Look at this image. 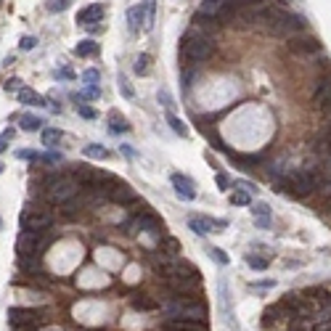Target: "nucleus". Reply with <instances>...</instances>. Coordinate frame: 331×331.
Wrapping results in <instances>:
<instances>
[{"mask_svg": "<svg viewBox=\"0 0 331 331\" xmlns=\"http://www.w3.org/2000/svg\"><path fill=\"white\" fill-rule=\"evenodd\" d=\"M262 24H265V29L271 35H276V37H294L297 32H302L305 29V19L299 16V13H292V11H283V8H276V6H271L265 13H262V19H260Z\"/></svg>", "mask_w": 331, "mask_h": 331, "instance_id": "obj_1", "label": "nucleus"}, {"mask_svg": "<svg viewBox=\"0 0 331 331\" xmlns=\"http://www.w3.org/2000/svg\"><path fill=\"white\" fill-rule=\"evenodd\" d=\"M321 183H323V175L318 170H297L283 178L278 183V188H281V194H292L297 199H302V196H310L313 191H318Z\"/></svg>", "mask_w": 331, "mask_h": 331, "instance_id": "obj_2", "label": "nucleus"}, {"mask_svg": "<svg viewBox=\"0 0 331 331\" xmlns=\"http://www.w3.org/2000/svg\"><path fill=\"white\" fill-rule=\"evenodd\" d=\"M80 191H82V185L77 183L72 175H53V178H48V183H45V188H43L45 199H48L51 204H58V207H64V204L69 199H74Z\"/></svg>", "mask_w": 331, "mask_h": 331, "instance_id": "obj_3", "label": "nucleus"}, {"mask_svg": "<svg viewBox=\"0 0 331 331\" xmlns=\"http://www.w3.org/2000/svg\"><path fill=\"white\" fill-rule=\"evenodd\" d=\"M164 310L170 318H191V321H207V305L191 299L185 294H175L164 302Z\"/></svg>", "mask_w": 331, "mask_h": 331, "instance_id": "obj_4", "label": "nucleus"}, {"mask_svg": "<svg viewBox=\"0 0 331 331\" xmlns=\"http://www.w3.org/2000/svg\"><path fill=\"white\" fill-rule=\"evenodd\" d=\"M215 53V43L207 37V35H196V32H188L183 37V45H180V56L191 64H201L207 61L210 56Z\"/></svg>", "mask_w": 331, "mask_h": 331, "instance_id": "obj_5", "label": "nucleus"}, {"mask_svg": "<svg viewBox=\"0 0 331 331\" xmlns=\"http://www.w3.org/2000/svg\"><path fill=\"white\" fill-rule=\"evenodd\" d=\"M167 286L175 292V294H188V292H196L201 286V278H199V271L191 265H183V271H178L175 276L164 278Z\"/></svg>", "mask_w": 331, "mask_h": 331, "instance_id": "obj_6", "label": "nucleus"}, {"mask_svg": "<svg viewBox=\"0 0 331 331\" xmlns=\"http://www.w3.org/2000/svg\"><path fill=\"white\" fill-rule=\"evenodd\" d=\"M8 321L16 323V326H32V328H40L45 326L51 318L45 310H32V307H11L8 310Z\"/></svg>", "mask_w": 331, "mask_h": 331, "instance_id": "obj_7", "label": "nucleus"}, {"mask_svg": "<svg viewBox=\"0 0 331 331\" xmlns=\"http://www.w3.org/2000/svg\"><path fill=\"white\" fill-rule=\"evenodd\" d=\"M51 225H53V217H51L48 212L32 210V207H27V210L22 212V228H24V231H35V233H40V231H48Z\"/></svg>", "mask_w": 331, "mask_h": 331, "instance_id": "obj_8", "label": "nucleus"}, {"mask_svg": "<svg viewBox=\"0 0 331 331\" xmlns=\"http://www.w3.org/2000/svg\"><path fill=\"white\" fill-rule=\"evenodd\" d=\"M101 194L109 199V201H114V204H130V201H135V191L125 183V180H112V183H106L104 188H101Z\"/></svg>", "mask_w": 331, "mask_h": 331, "instance_id": "obj_9", "label": "nucleus"}, {"mask_svg": "<svg viewBox=\"0 0 331 331\" xmlns=\"http://www.w3.org/2000/svg\"><path fill=\"white\" fill-rule=\"evenodd\" d=\"M313 104L321 109V112H331V77H323V80L315 82L313 88Z\"/></svg>", "mask_w": 331, "mask_h": 331, "instance_id": "obj_10", "label": "nucleus"}, {"mask_svg": "<svg viewBox=\"0 0 331 331\" xmlns=\"http://www.w3.org/2000/svg\"><path fill=\"white\" fill-rule=\"evenodd\" d=\"M143 231H159V220H156L151 212H140L133 217V223L128 225V233L135 236V233H143Z\"/></svg>", "mask_w": 331, "mask_h": 331, "instance_id": "obj_11", "label": "nucleus"}, {"mask_svg": "<svg viewBox=\"0 0 331 331\" xmlns=\"http://www.w3.org/2000/svg\"><path fill=\"white\" fill-rule=\"evenodd\" d=\"M188 225H191V231L199 233V236H210L217 228H223L225 223H217V220H212V217H191V220H188Z\"/></svg>", "mask_w": 331, "mask_h": 331, "instance_id": "obj_12", "label": "nucleus"}, {"mask_svg": "<svg viewBox=\"0 0 331 331\" xmlns=\"http://www.w3.org/2000/svg\"><path fill=\"white\" fill-rule=\"evenodd\" d=\"M170 180H172V185H175V194L180 199H185V201H194L196 199V188H194V183L188 180L185 175H178V172H175Z\"/></svg>", "mask_w": 331, "mask_h": 331, "instance_id": "obj_13", "label": "nucleus"}, {"mask_svg": "<svg viewBox=\"0 0 331 331\" xmlns=\"http://www.w3.org/2000/svg\"><path fill=\"white\" fill-rule=\"evenodd\" d=\"M104 16V6L98 3H93V6H85L80 13H77V24L80 27H88V24H98Z\"/></svg>", "mask_w": 331, "mask_h": 331, "instance_id": "obj_14", "label": "nucleus"}, {"mask_svg": "<svg viewBox=\"0 0 331 331\" xmlns=\"http://www.w3.org/2000/svg\"><path fill=\"white\" fill-rule=\"evenodd\" d=\"M164 326L180 328V331H210L207 328V321H191V318H170Z\"/></svg>", "mask_w": 331, "mask_h": 331, "instance_id": "obj_15", "label": "nucleus"}, {"mask_svg": "<svg viewBox=\"0 0 331 331\" xmlns=\"http://www.w3.org/2000/svg\"><path fill=\"white\" fill-rule=\"evenodd\" d=\"M289 48L297 53H315V51H321V45L315 37H299V40H289Z\"/></svg>", "mask_w": 331, "mask_h": 331, "instance_id": "obj_16", "label": "nucleus"}, {"mask_svg": "<svg viewBox=\"0 0 331 331\" xmlns=\"http://www.w3.org/2000/svg\"><path fill=\"white\" fill-rule=\"evenodd\" d=\"M225 6H228V0H204V3L199 6V13L217 19V16H220V11H223Z\"/></svg>", "mask_w": 331, "mask_h": 331, "instance_id": "obj_17", "label": "nucleus"}, {"mask_svg": "<svg viewBox=\"0 0 331 331\" xmlns=\"http://www.w3.org/2000/svg\"><path fill=\"white\" fill-rule=\"evenodd\" d=\"M128 27H130V32H140L143 29V3L133 6L128 11Z\"/></svg>", "mask_w": 331, "mask_h": 331, "instance_id": "obj_18", "label": "nucleus"}, {"mask_svg": "<svg viewBox=\"0 0 331 331\" xmlns=\"http://www.w3.org/2000/svg\"><path fill=\"white\" fill-rule=\"evenodd\" d=\"M255 225L257 228H271V207L267 204H255Z\"/></svg>", "mask_w": 331, "mask_h": 331, "instance_id": "obj_19", "label": "nucleus"}, {"mask_svg": "<svg viewBox=\"0 0 331 331\" xmlns=\"http://www.w3.org/2000/svg\"><path fill=\"white\" fill-rule=\"evenodd\" d=\"M19 101H22L24 106H43V104H45V98L40 96V93L29 90V88H22V90H19Z\"/></svg>", "mask_w": 331, "mask_h": 331, "instance_id": "obj_20", "label": "nucleus"}, {"mask_svg": "<svg viewBox=\"0 0 331 331\" xmlns=\"http://www.w3.org/2000/svg\"><path fill=\"white\" fill-rule=\"evenodd\" d=\"M315 151H318L323 159H326V156H331V128L315 138Z\"/></svg>", "mask_w": 331, "mask_h": 331, "instance_id": "obj_21", "label": "nucleus"}, {"mask_svg": "<svg viewBox=\"0 0 331 331\" xmlns=\"http://www.w3.org/2000/svg\"><path fill=\"white\" fill-rule=\"evenodd\" d=\"M154 13H156V0H143V32H151Z\"/></svg>", "mask_w": 331, "mask_h": 331, "instance_id": "obj_22", "label": "nucleus"}, {"mask_svg": "<svg viewBox=\"0 0 331 331\" xmlns=\"http://www.w3.org/2000/svg\"><path fill=\"white\" fill-rule=\"evenodd\" d=\"M109 130H112L114 135H119V133H128V130H130V122L114 112L112 117H109Z\"/></svg>", "mask_w": 331, "mask_h": 331, "instance_id": "obj_23", "label": "nucleus"}, {"mask_svg": "<svg viewBox=\"0 0 331 331\" xmlns=\"http://www.w3.org/2000/svg\"><path fill=\"white\" fill-rule=\"evenodd\" d=\"M74 53H77V56H82V58L96 56V53H98V43H96V40H82V43H77Z\"/></svg>", "mask_w": 331, "mask_h": 331, "instance_id": "obj_24", "label": "nucleus"}, {"mask_svg": "<svg viewBox=\"0 0 331 331\" xmlns=\"http://www.w3.org/2000/svg\"><path fill=\"white\" fill-rule=\"evenodd\" d=\"M19 128H22V130H27V133H35L37 128H43V119H40V117H35V114H24V117L19 119Z\"/></svg>", "mask_w": 331, "mask_h": 331, "instance_id": "obj_25", "label": "nucleus"}, {"mask_svg": "<svg viewBox=\"0 0 331 331\" xmlns=\"http://www.w3.org/2000/svg\"><path fill=\"white\" fill-rule=\"evenodd\" d=\"M130 302H133V307H138V310H156V307H159V302H156V299H149L146 294L133 297Z\"/></svg>", "mask_w": 331, "mask_h": 331, "instance_id": "obj_26", "label": "nucleus"}, {"mask_svg": "<svg viewBox=\"0 0 331 331\" xmlns=\"http://www.w3.org/2000/svg\"><path fill=\"white\" fill-rule=\"evenodd\" d=\"M159 246H162V252H164V255H178V252H180V241L178 239H172V236H162V241H159Z\"/></svg>", "mask_w": 331, "mask_h": 331, "instance_id": "obj_27", "label": "nucleus"}, {"mask_svg": "<svg viewBox=\"0 0 331 331\" xmlns=\"http://www.w3.org/2000/svg\"><path fill=\"white\" fill-rule=\"evenodd\" d=\"M58 140H61V130H56V128L43 130V146L53 149V146H58Z\"/></svg>", "mask_w": 331, "mask_h": 331, "instance_id": "obj_28", "label": "nucleus"}, {"mask_svg": "<svg viewBox=\"0 0 331 331\" xmlns=\"http://www.w3.org/2000/svg\"><path fill=\"white\" fill-rule=\"evenodd\" d=\"M85 156H93V159H109V149L101 143H90L85 146Z\"/></svg>", "mask_w": 331, "mask_h": 331, "instance_id": "obj_29", "label": "nucleus"}, {"mask_svg": "<svg viewBox=\"0 0 331 331\" xmlns=\"http://www.w3.org/2000/svg\"><path fill=\"white\" fill-rule=\"evenodd\" d=\"M267 262H271V257H267V255H246V265L255 267V271H265Z\"/></svg>", "mask_w": 331, "mask_h": 331, "instance_id": "obj_30", "label": "nucleus"}, {"mask_svg": "<svg viewBox=\"0 0 331 331\" xmlns=\"http://www.w3.org/2000/svg\"><path fill=\"white\" fill-rule=\"evenodd\" d=\"M98 96H101V88L98 85H88L82 93H74V101H93Z\"/></svg>", "mask_w": 331, "mask_h": 331, "instance_id": "obj_31", "label": "nucleus"}, {"mask_svg": "<svg viewBox=\"0 0 331 331\" xmlns=\"http://www.w3.org/2000/svg\"><path fill=\"white\" fill-rule=\"evenodd\" d=\"M149 64H151V56H149V53H140V56L135 58V67H133L135 74H149V69H151Z\"/></svg>", "mask_w": 331, "mask_h": 331, "instance_id": "obj_32", "label": "nucleus"}, {"mask_svg": "<svg viewBox=\"0 0 331 331\" xmlns=\"http://www.w3.org/2000/svg\"><path fill=\"white\" fill-rule=\"evenodd\" d=\"M167 122H170V128L175 130V135H183V138L188 135V128H185V125H183L175 114H167Z\"/></svg>", "mask_w": 331, "mask_h": 331, "instance_id": "obj_33", "label": "nucleus"}, {"mask_svg": "<svg viewBox=\"0 0 331 331\" xmlns=\"http://www.w3.org/2000/svg\"><path fill=\"white\" fill-rule=\"evenodd\" d=\"M231 204H236V207H246V204H252V196H249V191L231 194Z\"/></svg>", "mask_w": 331, "mask_h": 331, "instance_id": "obj_34", "label": "nucleus"}, {"mask_svg": "<svg viewBox=\"0 0 331 331\" xmlns=\"http://www.w3.org/2000/svg\"><path fill=\"white\" fill-rule=\"evenodd\" d=\"M119 90H122L125 98H135V93H133V88H130V82H128V77H125V74H119Z\"/></svg>", "mask_w": 331, "mask_h": 331, "instance_id": "obj_35", "label": "nucleus"}, {"mask_svg": "<svg viewBox=\"0 0 331 331\" xmlns=\"http://www.w3.org/2000/svg\"><path fill=\"white\" fill-rule=\"evenodd\" d=\"M156 98H159V101L167 106V112L172 114V109H175V101H172V96H170V93H167V90H159V93H156Z\"/></svg>", "mask_w": 331, "mask_h": 331, "instance_id": "obj_36", "label": "nucleus"}, {"mask_svg": "<svg viewBox=\"0 0 331 331\" xmlns=\"http://www.w3.org/2000/svg\"><path fill=\"white\" fill-rule=\"evenodd\" d=\"M210 255H212V260L215 262H220V265H228V255L223 249H210Z\"/></svg>", "mask_w": 331, "mask_h": 331, "instance_id": "obj_37", "label": "nucleus"}, {"mask_svg": "<svg viewBox=\"0 0 331 331\" xmlns=\"http://www.w3.org/2000/svg\"><path fill=\"white\" fill-rule=\"evenodd\" d=\"M11 138H13V128H8L3 135H0V154H3L6 149H8V143H11Z\"/></svg>", "mask_w": 331, "mask_h": 331, "instance_id": "obj_38", "label": "nucleus"}, {"mask_svg": "<svg viewBox=\"0 0 331 331\" xmlns=\"http://www.w3.org/2000/svg\"><path fill=\"white\" fill-rule=\"evenodd\" d=\"M82 80H85L88 85H96V82L101 80V77H98V72H96V69H88V72L82 74Z\"/></svg>", "mask_w": 331, "mask_h": 331, "instance_id": "obj_39", "label": "nucleus"}, {"mask_svg": "<svg viewBox=\"0 0 331 331\" xmlns=\"http://www.w3.org/2000/svg\"><path fill=\"white\" fill-rule=\"evenodd\" d=\"M69 6V0H51L48 3V11H64Z\"/></svg>", "mask_w": 331, "mask_h": 331, "instance_id": "obj_40", "label": "nucleus"}, {"mask_svg": "<svg viewBox=\"0 0 331 331\" xmlns=\"http://www.w3.org/2000/svg\"><path fill=\"white\" fill-rule=\"evenodd\" d=\"M35 45H37V37H22V51H32L35 48Z\"/></svg>", "mask_w": 331, "mask_h": 331, "instance_id": "obj_41", "label": "nucleus"}, {"mask_svg": "<svg viewBox=\"0 0 331 331\" xmlns=\"http://www.w3.org/2000/svg\"><path fill=\"white\" fill-rule=\"evenodd\" d=\"M215 183H217L220 191H228V188H231V180H228L225 175H217V178H215Z\"/></svg>", "mask_w": 331, "mask_h": 331, "instance_id": "obj_42", "label": "nucleus"}, {"mask_svg": "<svg viewBox=\"0 0 331 331\" xmlns=\"http://www.w3.org/2000/svg\"><path fill=\"white\" fill-rule=\"evenodd\" d=\"M77 112H80L85 119H93V117H96V112H93L90 106H85V104H82V106H77Z\"/></svg>", "mask_w": 331, "mask_h": 331, "instance_id": "obj_43", "label": "nucleus"}, {"mask_svg": "<svg viewBox=\"0 0 331 331\" xmlns=\"http://www.w3.org/2000/svg\"><path fill=\"white\" fill-rule=\"evenodd\" d=\"M6 90H22V80H16V77H13V80H8V82H6Z\"/></svg>", "mask_w": 331, "mask_h": 331, "instance_id": "obj_44", "label": "nucleus"}, {"mask_svg": "<svg viewBox=\"0 0 331 331\" xmlns=\"http://www.w3.org/2000/svg\"><path fill=\"white\" fill-rule=\"evenodd\" d=\"M11 328H13V331H37V328H32V326H16V323H11Z\"/></svg>", "mask_w": 331, "mask_h": 331, "instance_id": "obj_45", "label": "nucleus"}, {"mask_svg": "<svg viewBox=\"0 0 331 331\" xmlns=\"http://www.w3.org/2000/svg\"><path fill=\"white\" fill-rule=\"evenodd\" d=\"M58 77H64V80H69L72 72H69V69H61V72H58Z\"/></svg>", "mask_w": 331, "mask_h": 331, "instance_id": "obj_46", "label": "nucleus"}, {"mask_svg": "<svg viewBox=\"0 0 331 331\" xmlns=\"http://www.w3.org/2000/svg\"><path fill=\"white\" fill-rule=\"evenodd\" d=\"M162 331H180V328H170V326H162Z\"/></svg>", "mask_w": 331, "mask_h": 331, "instance_id": "obj_47", "label": "nucleus"}, {"mask_svg": "<svg viewBox=\"0 0 331 331\" xmlns=\"http://www.w3.org/2000/svg\"><path fill=\"white\" fill-rule=\"evenodd\" d=\"M323 117H326V122H328V125H331V112H326V114H323Z\"/></svg>", "mask_w": 331, "mask_h": 331, "instance_id": "obj_48", "label": "nucleus"}, {"mask_svg": "<svg viewBox=\"0 0 331 331\" xmlns=\"http://www.w3.org/2000/svg\"><path fill=\"white\" fill-rule=\"evenodd\" d=\"M0 225H3V220H0Z\"/></svg>", "mask_w": 331, "mask_h": 331, "instance_id": "obj_49", "label": "nucleus"}, {"mask_svg": "<svg viewBox=\"0 0 331 331\" xmlns=\"http://www.w3.org/2000/svg\"><path fill=\"white\" fill-rule=\"evenodd\" d=\"M0 170H3V164H0Z\"/></svg>", "mask_w": 331, "mask_h": 331, "instance_id": "obj_50", "label": "nucleus"}]
</instances>
